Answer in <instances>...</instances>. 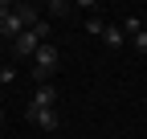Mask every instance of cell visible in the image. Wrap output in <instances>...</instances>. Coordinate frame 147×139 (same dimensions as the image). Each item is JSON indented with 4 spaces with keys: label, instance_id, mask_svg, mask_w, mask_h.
Segmentation results:
<instances>
[{
    "label": "cell",
    "instance_id": "cell-11",
    "mask_svg": "<svg viewBox=\"0 0 147 139\" xmlns=\"http://www.w3.org/2000/svg\"><path fill=\"white\" fill-rule=\"evenodd\" d=\"M102 29H106L102 16H90V21H86V33H90V37H102Z\"/></svg>",
    "mask_w": 147,
    "mask_h": 139
},
{
    "label": "cell",
    "instance_id": "cell-3",
    "mask_svg": "<svg viewBox=\"0 0 147 139\" xmlns=\"http://www.w3.org/2000/svg\"><path fill=\"white\" fill-rule=\"evenodd\" d=\"M37 45H41V41H37V33H33V29H25L21 37L12 41V57H16V61H21V57H33V53H37Z\"/></svg>",
    "mask_w": 147,
    "mask_h": 139
},
{
    "label": "cell",
    "instance_id": "cell-8",
    "mask_svg": "<svg viewBox=\"0 0 147 139\" xmlns=\"http://www.w3.org/2000/svg\"><path fill=\"white\" fill-rule=\"evenodd\" d=\"M143 29H147V25H143V16H135V12L123 21V33H131V37H135V33H143Z\"/></svg>",
    "mask_w": 147,
    "mask_h": 139
},
{
    "label": "cell",
    "instance_id": "cell-1",
    "mask_svg": "<svg viewBox=\"0 0 147 139\" xmlns=\"http://www.w3.org/2000/svg\"><path fill=\"white\" fill-rule=\"evenodd\" d=\"M57 61H61V53H57V45H37V53H33V78L37 82H49V74L57 70Z\"/></svg>",
    "mask_w": 147,
    "mask_h": 139
},
{
    "label": "cell",
    "instance_id": "cell-5",
    "mask_svg": "<svg viewBox=\"0 0 147 139\" xmlns=\"http://www.w3.org/2000/svg\"><path fill=\"white\" fill-rule=\"evenodd\" d=\"M25 33V25H21V16L16 12H8V16H0V37H8V41H16Z\"/></svg>",
    "mask_w": 147,
    "mask_h": 139
},
{
    "label": "cell",
    "instance_id": "cell-2",
    "mask_svg": "<svg viewBox=\"0 0 147 139\" xmlns=\"http://www.w3.org/2000/svg\"><path fill=\"white\" fill-rule=\"evenodd\" d=\"M25 123H33V127H41V131H57L61 127V119H57V111H41V107H25Z\"/></svg>",
    "mask_w": 147,
    "mask_h": 139
},
{
    "label": "cell",
    "instance_id": "cell-13",
    "mask_svg": "<svg viewBox=\"0 0 147 139\" xmlns=\"http://www.w3.org/2000/svg\"><path fill=\"white\" fill-rule=\"evenodd\" d=\"M12 12V4H8V0H0V16H8Z\"/></svg>",
    "mask_w": 147,
    "mask_h": 139
},
{
    "label": "cell",
    "instance_id": "cell-9",
    "mask_svg": "<svg viewBox=\"0 0 147 139\" xmlns=\"http://www.w3.org/2000/svg\"><path fill=\"white\" fill-rule=\"evenodd\" d=\"M16 82V65H0V90Z\"/></svg>",
    "mask_w": 147,
    "mask_h": 139
},
{
    "label": "cell",
    "instance_id": "cell-10",
    "mask_svg": "<svg viewBox=\"0 0 147 139\" xmlns=\"http://www.w3.org/2000/svg\"><path fill=\"white\" fill-rule=\"evenodd\" d=\"M49 12H53V16H69V12H74V4H69V0H53Z\"/></svg>",
    "mask_w": 147,
    "mask_h": 139
},
{
    "label": "cell",
    "instance_id": "cell-12",
    "mask_svg": "<svg viewBox=\"0 0 147 139\" xmlns=\"http://www.w3.org/2000/svg\"><path fill=\"white\" fill-rule=\"evenodd\" d=\"M131 45L139 49V53H147V29H143V33H135V41H131Z\"/></svg>",
    "mask_w": 147,
    "mask_h": 139
},
{
    "label": "cell",
    "instance_id": "cell-4",
    "mask_svg": "<svg viewBox=\"0 0 147 139\" xmlns=\"http://www.w3.org/2000/svg\"><path fill=\"white\" fill-rule=\"evenodd\" d=\"M33 107H41V111H57V90H53L49 82H37V90H33Z\"/></svg>",
    "mask_w": 147,
    "mask_h": 139
},
{
    "label": "cell",
    "instance_id": "cell-6",
    "mask_svg": "<svg viewBox=\"0 0 147 139\" xmlns=\"http://www.w3.org/2000/svg\"><path fill=\"white\" fill-rule=\"evenodd\" d=\"M12 12L21 16V25H25V29H33L37 21H41V16H37V8H33V4H12Z\"/></svg>",
    "mask_w": 147,
    "mask_h": 139
},
{
    "label": "cell",
    "instance_id": "cell-14",
    "mask_svg": "<svg viewBox=\"0 0 147 139\" xmlns=\"http://www.w3.org/2000/svg\"><path fill=\"white\" fill-rule=\"evenodd\" d=\"M0 123H4V111H0Z\"/></svg>",
    "mask_w": 147,
    "mask_h": 139
},
{
    "label": "cell",
    "instance_id": "cell-7",
    "mask_svg": "<svg viewBox=\"0 0 147 139\" xmlns=\"http://www.w3.org/2000/svg\"><path fill=\"white\" fill-rule=\"evenodd\" d=\"M102 41H106L110 49H119V45H123V29H119V25H106V29H102Z\"/></svg>",
    "mask_w": 147,
    "mask_h": 139
}]
</instances>
